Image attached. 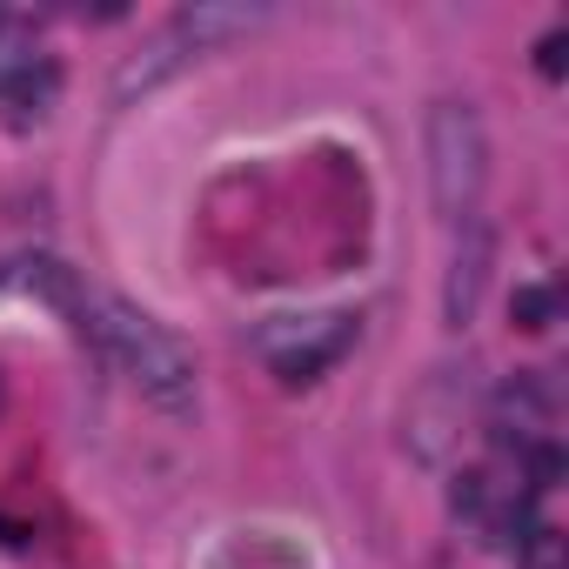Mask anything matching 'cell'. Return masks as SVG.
<instances>
[{"label": "cell", "mask_w": 569, "mask_h": 569, "mask_svg": "<svg viewBox=\"0 0 569 569\" xmlns=\"http://www.w3.org/2000/svg\"><path fill=\"white\" fill-rule=\"evenodd\" d=\"M88 336L101 342V356L114 362V376H121L141 402H154L161 416H188V409H194V396H201L194 356H188L181 336H168L148 309L108 296V302L88 309Z\"/></svg>", "instance_id": "cell-1"}, {"label": "cell", "mask_w": 569, "mask_h": 569, "mask_svg": "<svg viewBox=\"0 0 569 569\" xmlns=\"http://www.w3.org/2000/svg\"><path fill=\"white\" fill-rule=\"evenodd\" d=\"M261 21H268V8H241V0H194V8H181L174 21H161L134 54H121L114 81H108V101H114V108H134L141 94L168 88L174 74H188V68L208 61L214 48L254 34Z\"/></svg>", "instance_id": "cell-2"}, {"label": "cell", "mask_w": 569, "mask_h": 569, "mask_svg": "<svg viewBox=\"0 0 569 569\" xmlns=\"http://www.w3.org/2000/svg\"><path fill=\"white\" fill-rule=\"evenodd\" d=\"M429 201L449 228H469L489 188V128L469 101H436L429 108Z\"/></svg>", "instance_id": "cell-3"}, {"label": "cell", "mask_w": 569, "mask_h": 569, "mask_svg": "<svg viewBox=\"0 0 569 569\" xmlns=\"http://www.w3.org/2000/svg\"><path fill=\"white\" fill-rule=\"evenodd\" d=\"M356 336H362V322H356L349 309H322V316H281V322H268V329L254 336V356L274 369V382L302 389V382L329 376V369H336V362L356 349Z\"/></svg>", "instance_id": "cell-4"}, {"label": "cell", "mask_w": 569, "mask_h": 569, "mask_svg": "<svg viewBox=\"0 0 569 569\" xmlns=\"http://www.w3.org/2000/svg\"><path fill=\"white\" fill-rule=\"evenodd\" d=\"M469 416H476V369L436 362V369L422 376V389L409 396V409H402V442H409V456L429 462V469H442V462L462 449Z\"/></svg>", "instance_id": "cell-5"}, {"label": "cell", "mask_w": 569, "mask_h": 569, "mask_svg": "<svg viewBox=\"0 0 569 569\" xmlns=\"http://www.w3.org/2000/svg\"><path fill=\"white\" fill-rule=\"evenodd\" d=\"M549 422H556V389L542 382V369H516V376L489 396V442L509 449V456L536 449V442L549 436Z\"/></svg>", "instance_id": "cell-6"}, {"label": "cell", "mask_w": 569, "mask_h": 569, "mask_svg": "<svg viewBox=\"0 0 569 569\" xmlns=\"http://www.w3.org/2000/svg\"><path fill=\"white\" fill-rule=\"evenodd\" d=\"M489 268H496V234L482 221L462 228L456 254H449V281H442V322L449 329H469L476 309H482V289H489Z\"/></svg>", "instance_id": "cell-7"}, {"label": "cell", "mask_w": 569, "mask_h": 569, "mask_svg": "<svg viewBox=\"0 0 569 569\" xmlns=\"http://www.w3.org/2000/svg\"><path fill=\"white\" fill-rule=\"evenodd\" d=\"M14 268H21L14 281H21L28 296H41L48 309L68 316L74 336H88V296H81V281H74V268H68L61 254H28V261H14Z\"/></svg>", "instance_id": "cell-8"}, {"label": "cell", "mask_w": 569, "mask_h": 569, "mask_svg": "<svg viewBox=\"0 0 569 569\" xmlns=\"http://www.w3.org/2000/svg\"><path fill=\"white\" fill-rule=\"evenodd\" d=\"M54 101H61V68L41 54L8 94H0V108H8V128H41L48 114H54Z\"/></svg>", "instance_id": "cell-9"}, {"label": "cell", "mask_w": 569, "mask_h": 569, "mask_svg": "<svg viewBox=\"0 0 569 569\" xmlns=\"http://www.w3.org/2000/svg\"><path fill=\"white\" fill-rule=\"evenodd\" d=\"M34 61H41V34H34V21L0 14V94H8Z\"/></svg>", "instance_id": "cell-10"}, {"label": "cell", "mask_w": 569, "mask_h": 569, "mask_svg": "<svg viewBox=\"0 0 569 569\" xmlns=\"http://www.w3.org/2000/svg\"><path fill=\"white\" fill-rule=\"evenodd\" d=\"M509 322H516L522 336H542V329L556 322V289H542V281H522V289L509 296Z\"/></svg>", "instance_id": "cell-11"}, {"label": "cell", "mask_w": 569, "mask_h": 569, "mask_svg": "<svg viewBox=\"0 0 569 569\" xmlns=\"http://www.w3.org/2000/svg\"><path fill=\"white\" fill-rule=\"evenodd\" d=\"M516 569H569V549H562V529H549V522H536V529H529V542L516 549Z\"/></svg>", "instance_id": "cell-12"}, {"label": "cell", "mask_w": 569, "mask_h": 569, "mask_svg": "<svg viewBox=\"0 0 569 569\" xmlns=\"http://www.w3.org/2000/svg\"><path fill=\"white\" fill-rule=\"evenodd\" d=\"M522 476H529V496H542V489L562 482V449H556V436H542L536 449H522Z\"/></svg>", "instance_id": "cell-13"}, {"label": "cell", "mask_w": 569, "mask_h": 569, "mask_svg": "<svg viewBox=\"0 0 569 569\" xmlns=\"http://www.w3.org/2000/svg\"><path fill=\"white\" fill-rule=\"evenodd\" d=\"M496 502V489H489V469H462L456 482H449V509L456 516H482Z\"/></svg>", "instance_id": "cell-14"}, {"label": "cell", "mask_w": 569, "mask_h": 569, "mask_svg": "<svg viewBox=\"0 0 569 569\" xmlns=\"http://www.w3.org/2000/svg\"><path fill=\"white\" fill-rule=\"evenodd\" d=\"M562 68H569V28H549L536 41V74L542 81H562Z\"/></svg>", "instance_id": "cell-15"}]
</instances>
